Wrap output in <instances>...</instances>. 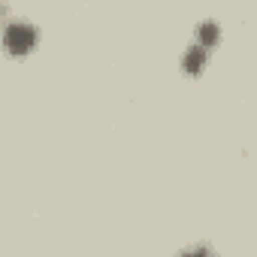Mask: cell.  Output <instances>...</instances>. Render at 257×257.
<instances>
[{
  "label": "cell",
  "instance_id": "6da1fadb",
  "mask_svg": "<svg viewBox=\"0 0 257 257\" xmlns=\"http://www.w3.org/2000/svg\"><path fill=\"white\" fill-rule=\"evenodd\" d=\"M4 43H7V49L10 52H28V49H34V43H37V28L31 25V22H10L7 25V34H4Z\"/></svg>",
  "mask_w": 257,
  "mask_h": 257
},
{
  "label": "cell",
  "instance_id": "7a4b0ae2",
  "mask_svg": "<svg viewBox=\"0 0 257 257\" xmlns=\"http://www.w3.org/2000/svg\"><path fill=\"white\" fill-rule=\"evenodd\" d=\"M203 61H206V46H191L185 52V58H182V64H185L188 73H197L203 67Z\"/></svg>",
  "mask_w": 257,
  "mask_h": 257
},
{
  "label": "cell",
  "instance_id": "3957f363",
  "mask_svg": "<svg viewBox=\"0 0 257 257\" xmlns=\"http://www.w3.org/2000/svg\"><path fill=\"white\" fill-rule=\"evenodd\" d=\"M200 37H203L206 43H215V40H218V25H215V22H203Z\"/></svg>",
  "mask_w": 257,
  "mask_h": 257
},
{
  "label": "cell",
  "instance_id": "277c9868",
  "mask_svg": "<svg viewBox=\"0 0 257 257\" xmlns=\"http://www.w3.org/2000/svg\"><path fill=\"white\" fill-rule=\"evenodd\" d=\"M182 257H215V254H212L206 245H200V248H191V251H185Z\"/></svg>",
  "mask_w": 257,
  "mask_h": 257
}]
</instances>
